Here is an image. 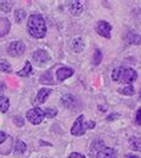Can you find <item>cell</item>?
<instances>
[{"mask_svg": "<svg viewBox=\"0 0 141 158\" xmlns=\"http://www.w3.org/2000/svg\"><path fill=\"white\" fill-rule=\"evenodd\" d=\"M27 32L29 35L36 38L42 40L46 35V23L43 16L40 15H31L27 19Z\"/></svg>", "mask_w": 141, "mask_h": 158, "instance_id": "6da1fadb", "label": "cell"}, {"mask_svg": "<svg viewBox=\"0 0 141 158\" xmlns=\"http://www.w3.org/2000/svg\"><path fill=\"white\" fill-rule=\"evenodd\" d=\"M138 79V73L133 68L116 67L111 73V80L122 85H132Z\"/></svg>", "mask_w": 141, "mask_h": 158, "instance_id": "7a4b0ae2", "label": "cell"}, {"mask_svg": "<svg viewBox=\"0 0 141 158\" xmlns=\"http://www.w3.org/2000/svg\"><path fill=\"white\" fill-rule=\"evenodd\" d=\"M95 127L94 121H86V118L83 114H81L79 118L75 120L74 125L71 127L70 133L75 137H81V135H86V132L88 130H91Z\"/></svg>", "mask_w": 141, "mask_h": 158, "instance_id": "3957f363", "label": "cell"}, {"mask_svg": "<svg viewBox=\"0 0 141 158\" xmlns=\"http://www.w3.org/2000/svg\"><path fill=\"white\" fill-rule=\"evenodd\" d=\"M45 118V112L39 107H34L26 112V119L32 125H39Z\"/></svg>", "mask_w": 141, "mask_h": 158, "instance_id": "277c9868", "label": "cell"}, {"mask_svg": "<svg viewBox=\"0 0 141 158\" xmlns=\"http://www.w3.org/2000/svg\"><path fill=\"white\" fill-rule=\"evenodd\" d=\"M32 60L38 67H44L51 60V57H50L47 51L43 50V49H38V50L32 52Z\"/></svg>", "mask_w": 141, "mask_h": 158, "instance_id": "5b68a950", "label": "cell"}, {"mask_svg": "<svg viewBox=\"0 0 141 158\" xmlns=\"http://www.w3.org/2000/svg\"><path fill=\"white\" fill-rule=\"evenodd\" d=\"M7 52L10 56L12 57H20L24 55L25 52V44L22 40H14L12 43H10V45L7 48Z\"/></svg>", "mask_w": 141, "mask_h": 158, "instance_id": "8992f818", "label": "cell"}, {"mask_svg": "<svg viewBox=\"0 0 141 158\" xmlns=\"http://www.w3.org/2000/svg\"><path fill=\"white\" fill-rule=\"evenodd\" d=\"M111 30H113V26L106 20H100L96 25V32L107 40H110L111 37Z\"/></svg>", "mask_w": 141, "mask_h": 158, "instance_id": "52a82bcc", "label": "cell"}, {"mask_svg": "<svg viewBox=\"0 0 141 158\" xmlns=\"http://www.w3.org/2000/svg\"><path fill=\"white\" fill-rule=\"evenodd\" d=\"M51 89L50 88H40L38 90V93L36 95V99H34V105H42L46 101V99L49 98V95L51 94Z\"/></svg>", "mask_w": 141, "mask_h": 158, "instance_id": "ba28073f", "label": "cell"}, {"mask_svg": "<svg viewBox=\"0 0 141 158\" xmlns=\"http://www.w3.org/2000/svg\"><path fill=\"white\" fill-rule=\"evenodd\" d=\"M96 158H118V153L115 149L104 146L100 151L96 152Z\"/></svg>", "mask_w": 141, "mask_h": 158, "instance_id": "9c48e42d", "label": "cell"}, {"mask_svg": "<svg viewBox=\"0 0 141 158\" xmlns=\"http://www.w3.org/2000/svg\"><path fill=\"white\" fill-rule=\"evenodd\" d=\"M72 75H74V70L71 68H66V67H62L56 71V77L59 82H63L64 80L69 79Z\"/></svg>", "mask_w": 141, "mask_h": 158, "instance_id": "30bf717a", "label": "cell"}, {"mask_svg": "<svg viewBox=\"0 0 141 158\" xmlns=\"http://www.w3.org/2000/svg\"><path fill=\"white\" fill-rule=\"evenodd\" d=\"M61 103L66 108H74L77 105V99L72 94H64L61 99Z\"/></svg>", "mask_w": 141, "mask_h": 158, "instance_id": "8fae6325", "label": "cell"}, {"mask_svg": "<svg viewBox=\"0 0 141 158\" xmlns=\"http://www.w3.org/2000/svg\"><path fill=\"white\" fill-rule=\"evenodd\" d=\"M69 10H70V13L72 16L79 17V15H82V12L84 11L83 2H82V1H71Z\"/></svg>", "mask_w": 141, "mask_h": 158, "instance_id": "7c38bea8", "label": "cell"}, {"mask_svg": "<svg viewBox=\"0 0 141 158\" xmlns=\"http://www.w3.org/2000/svg\"><path fill=\"white\" fill-rule=\"evenodd\" d=\"M84 47H86V42H84V40L82 37H76L71 42V48H72L74 52H77V54L82 52Z\"/></svg>", "mask_w": 141, "mask_h": 158, "instance_id": "4fadbf2b", "label": "cell"}, {"mask_svg": "<svg viewBox=\"0 0 141 158\" xmlns=\"http://www.w3.org/2000/svg\"><path fill=\"white\" fill-rule=\"evenodd\" d=\"M126 40L129 44H135V45H140L141 44V36L135 33V32H128L126 35Z\"/></svg>", "mask_w": 141, "mask_h": 158, "instance_id": "5bb4252c", "label": "cell"}, {"mask_svg": "<svg viewBox=\"0 0 141 158\" xmlns=\"http://www.w3.org/2000/svg\"><path fill=\"white\" fill-rule=\"evenodd\" d=\"M31 73H32V65L29 61H26L23 69L17 71V75H18V76H22V77H27V76L31 75Z\"/></svg>", "mask_w": 141, "mask_h": 158, "instance_id": "9a60e30c", "label": "cell"}, {"mask_svg": "<svg viewBox=\"0 0 141 158\" xmlns=\"http://www.w3.org/2000/svg\"><path fill=\"white\" fill-rule=\"evenodd\" d=\"M121 95H125V96H133L135 94V90H134L133 85H127L123 88H120L118 90Z\"/></svg>", "mask_w": 141, "mask_h": 158, "instance_id": "2e32d148", "label": "cell"}, {"mask_svg": "<svg viewBox=\"0 0 141 158\" xmlns=\"http://www.w3.org/2000/svg\"><path fill=\"white\" fill-rule=\"evenodd\" d=\"M129 146L135 151L141 150V138L139 137H131L129 138Z\"/></svg>", "mask_w": 141, "mask_h": 158, "instance_id": "e0dca14e", "label": "cell"}, {"mask_svg": "<svg viewBox=\"0 0 141 158\" xmlns=\"http://www.w3.org/2000/svg\"><path fill=\"white\" fill-rule=\"evenodd\" d=\"M10 108V100L6 96H1L0 98V112L1 113H6Z\"/></svg>", "mask_w": 141, "mask_h": 158, "instance_id": "ac0fdd59", "label": "cell"}, {"mask_svg": "<svg viewBox=\"0 0 141 158\" xmlns=\"http://www.w3.org/2000/svg\"><path fill=\"white\" fill-rule=\"evenodd\" d=\"M14 151H16L17 155H22V153H24V152L26 151V144H25L23 140L18 139V140L16 142V145H14Z\"/></svg>", "mask_w": 141, "mask_h": 158, "instance_id": "d6986e66", "label": "cell"}, {"mask_svg": "<svg viewBox=\"0 0 141 158\" xmlns=\"http://www.w3.org/2000/svg\"><path fill=\"white\" fill-rule=\"evenodd\" d=\"M14 5L13 1H1L0 2V10L5 13H8L11 10H12V6Z\"/></svg>", "mask_w": 141, "mask_h": 158, "instance_id": "ffe728a7", "label": "cell"}, {"mask_svg": "<svg viewBox=\"0 0 141 158\" xmlns=\"http://www.w3.org/2000/svg\"><path fill=\"white\" fill-rule=\"evenodd\" d=\"M24 18H26V12L24 10L19 8V10H17L16 12H14V20H16V23H22L24 20Z\"/></svg>", "mask_w": 141, "mask_h": 158, "instance_id": "44dd1931", "label": "cell"}, {"mask_svg": "<svg viewBox=\"0 0 141 158\" xmlns=\"http://www.w3.org/2000/svg\"><path fill=\"white\" fill-rule=\"evenodd\" d=\"M102 148H104V143L102 142V140H94V143H93L91 146H90V150H91V152L94 153V152L100 151Z\"/></svg>", "mask_w": 141, "mask_h": 158, "instance_id": "7402d4cb", "label": "cell"}, {"mask_svg": "<svg viewBox=\"0 0 141 158\" xmlns=\"http://www.w3.org/2000/svg\"><path fill=\"white\" fill-rule=\"evenodd\" d=\"M0 71L6 73V74H11L12 73L11 64L8 63L7 61H0Z\"/></svg>", "mask_w": 141, "mask_h": 158, "instance_id": "603a6c76", "label": "cell"}, {"mask_svg": "<svg viewBox=\"0 0 141 158\" xmlns=\"http://www.w3.org/2000/svg\"><path fill=\"white\" fill-rule=\"evenodd\" d=\"M102 61V52L100 49H96L94 52V64L95 65H99Z\"/></svg>", "mask_w": 141, "mask_h": 158, "instance_id": "cb8c5ba5", "label": "cell"}, {"mask_svg": "<svg viewBox=\"0 0 141 158\" xmlns=\"http://www.w3.org/2000/svg\"><path fill=\"white\" fill-rule=\"evenodd\" d=\"M45 118H55L56 115H57V110L56 108H52V107H49L45 110Z\"/></svg>", "mask_w": 141, "mask_h": 158, "instance_id": "d4e9b609", "label": "cell"}, {"mask_svg": "<svg viewBox=\"0 0 141 158\" xmlns=\"http://www.w3.org/2000/svg\"><path fill=\"white\" fill-rule=\"evenodd\" d=\"M13 121H14L16 126H18V127H23L24 125H25V121H24V119L22 118V117H18V115L13 118Z\"/></svg>", "mask_w": 141, "mask_h": 158, "instance_id": "484cf974", "label": "cell"}, {"mask_svg": "<svg viewBox=\"0 0 141 158\" xmlns=\"http://www.w3.org/2000/svg\"><path fill=\"white\" fill-rule=\"evenodd\" d=\"M135 123L138 125H141V107L136 111V114H135Z\"/></svg>", "mask_w": 141, "mask_h": 158, "instance_id": "4316f807", "label": "cell"}, {"mask_svg": "<svg viewBox=\"0 0 141 158\" xmlns=\"http://www.w3.org/2000/svg\"><path fill=\"white\" fill-rule=\"evenodd\" d=\"M68 158H86V157L83 155L79 153V152H72V153H70V156Z\"/></svg>", "mask_w": 141, "mask_h": 158, "instance_id": "83f0119b", "label": "cell"}, {"mask_svg": "<svg viewBox=\"0 0 141 158\" xmlns=\"http://www.w3.org/2000/svg\"><path fill=\"white\" fill-rule=\"evenodd\" d=\"M5 90H6V86H5V83H4V82H0V98H1V96H4Z\"/></svg>", "mask_w": 141, "mask_h": 158, "instance_id": "f1b7e54d", "label": "cell"}, {"mask_svg": "<svg viewBox=\"0 0 141 158\" xmlns=\"http://www.w3.org/2000/svg\"><path fill=\"white\" fill-rule=\"evenodd\" d=\"M6 139H7V135H6L5 132L0 131V144H2V143L6 140Z\"/></svg>", "mask_w": 141, "mask_h": 158, "instance_id": "f546056e", "label": "cell"}, {"mask_svg": "<svg viewBox=\"0 0 141 158\" xmlns=\"http://www.w3.org/2000/svg\"><path fill=\"white\" fill-rule=\"evenodd\" d=\"M123 158H140V157L136 156V155H133V153H128V155H126Z\"/></svg>", "mask_w": 141, "mask_h": 158, "instance_id": "4dcf8cb0", "label": "cell"}, {"mask_svg": "<svg viewBox=\"0 0 141 158\" xmlns=\"http://www.w3.org/2000/svg\"><path fill=\"white\" fill-rule=\"evenodd\" d=\"M116 118H119V114H111V115H109L108 118H107V120H111V119H116Z\"/></svg>", "mask_w": 141, "mask_h": 158, "instance_id": "1f68e13d", "label": "cell"}, {"mask_svg": "<svg viewBox=\"0 0 141 158\" xmlns=\"http://www.w3.org/2000/svg\"><path fill=\"white\" fill-rule=\"evenodd\" d=\"M140 99H141V92H140Z\"/></svg>", "mask_w": 141, "mask_h": 158, "instance_id": "d6a6232c", "label": "cell"}]
</instances>
